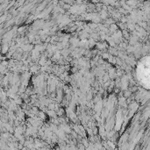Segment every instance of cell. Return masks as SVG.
<instances>
[{"label":"cell","instance_id":"obj_1","mask_svg":"<svg viewBox=\"0 0 150 150\" xmlns=\"http://www.w3.org/2000/svg\"><path fill=\"white\" fill-rule=\"evenodd\" d=\"M137 75L142 81V83L146 86V88H149V58H145L142 61V62L138 66L137 69Z\"/></svg>","mask_w":150,"mask_h":150}]
</instances>
